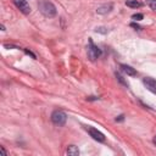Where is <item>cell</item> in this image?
I'll list each match as a JSON object with an SVG mask.
<instances>
[{
    "mask_svg": "<svg viewBox=\"0 0 156 156\" xmlns=\"http://www.w3.org/2000/svg\"><path fill=\"white\" fill-rule=\"evenodd\" d=\"M116 78H117V79H118V82H121L123 85H126V87H128V85H129V84H128V82H127V80H124V79H123V77H122L119 73H117V72H116Z\"/></svg>",
    "mask_w": 156,
    "mask_h": 156,
    "instance_id": "obj_12",
    "label": "cell"
},
{
    "mask_svg": "<svg viewBox=\"0 0 156 156\" xmlns=\"http://www.w3.org/2000/svg\"><path fill=\"white\" fill-rule=\"evenodd\" d=\"M121 69H122L127 76H135V74H136V71H135L133 67L128 66V65H121Z\"/></svg>",
    "mask_w": 156,
    "mask_h": 156,
    "instance_id": "obj_8",
    "label": "cell"
},
{
    "mask_svg": "<svg viewBox=\"0 0 156 156\" xmlns=\"http://www.w3.org/2000/svg\"><path fill=\"white\" fill-rule=\"evenodd\" d=\"M112 4H106V5H102L100 7L96 9V12L100 13V15H105V13H108L111 10H112Z\"/></svg>",
    "mask_w": 156,
    "mask_h": 156,
    "instance_id": "obj_7",
    "label": "cell"
},
{
    "mask_svg": "<svg viewBox=\"0 0 156 156\" xmlns=\"http://www.w3.org/2000/svg\"><path fill=\"white\" fill-rule=\"evenodd\" d=\"M51 121L56 126H63L66 123V121H67V115L61 110H55L51 113Z\"/></svg>",
    "mask_w": 156,
    "mask_h": 156,
    "instance_id": "obj_2",
    "label": "cell"
},
{
    "mask_svg": "<svg viewBox=\"0 0 156 156\" xmlns=\"http://www.w3.org/2000/svg\"><path fill=\"white\" fill-rule=\"evenodd\" d=\"M95 32H96V33L99 32V33H104V34H105V33H107V29H106L105 27H99V28L95 29Z\"/></svg>",
    "mask_w": 156,
    "mask_h": 156,
    "instance_id": "obj_14",
    "label": "cell"
},
{
    "mask_svg": "<svg viewBox=\"0 0 156 156\" xmlns=\"http://www.w3.org/2000/svg\"><path fill=\"white\" fill-rule=\"evenodd\" d=\"M79 154V150L76 145H69L67 147V155H71V156H77Z\"/></svg>",
    "mask_w": 156,
    "mask_h": 156,
    "instance_id": "obj_9",
    "label": "cell"
},
{
    "mask_svg": "<svg viewBox=\"0 0 156 156\" xmlns=\"http://www.w3.org/2000/svg\"><path fill=\"white\" fill-rule=\"evenodd\" d=\"M143 83L147 90H150L151 93H156V79L150 78V77H145L143 79Z\"/></svg>",
    "mask_w": 156,
    "mask_h": 156,
    "instance_id": "obj_6",
    "label": "cell"
},
{
    "mask_svg": "<svg viewBox=\"0 0 156 156\" xmlns=\"http://www.w3.org/2000/svg\"><path fill=\"white\" fill-rule=\"evenodd\" d=\"M145 1H146L147 6H149L151 10L156 11V0H145Z\"/></svg>",
    "mask_w": 156,
    "mask_h": 156,
    "instance_id": "obj_11",
    "label": "cell"
},
{
    "mask_svg": "<svg viewBox=\"0 0 156 156\" xmlns=\"http://www.w3.org/2000/svg\"><path fill=\"white\" fill-rule=\"evenodd\" d=\"M101 55V50L93 44V41L90 40L89 41V48H88V57L91 60V61H95L96 58H99Z\"/></svg>",
    "mask_w": 156,
    "mask_h": 156,
    "instance_id": "obj_3",
    "label": "cell"
},
{
    "mask_svg": "<svg viewBox=\"0 0 156 156\" xmlns=\"http://www.w3.org/2000/svg\"><path fill=\"white\" fill-rule=\"evenodd\" d=\"M123 119H124V116H123V115H121V116H118V117L116 118V122H122Z\"/></svg>",
    "mask_w": 156,
    "mask_h": 156,
    "instance_id": "obj_15",
    "label": "cell"
},
{
    "mask_svg": "<svg viewBox=\"0 0 156 156\" xmlns=\"http://www.w3.org/2000/svg\"><path fill=\"white\" fill-rule=\"evenodd\" d=\"M39 10L45 17H54L56 16V12H57L55 5L48 0H43L39 2Z\"/></svg>",
    "mask_w": 156,
    "mask_h": 156,
    "instance_id": "obj_1",
    "label": "cell"
},
{
    "mask_svg": "<svg viewBox=\"0 0 156 156\" xmlns=\"http://www.w3.org/2000/svg\"><path fill=\"white\" fill-rule=\"evenodd\" d=\"M13 4L20 9L21 12H23L24 15H28L30 12V7L29 4L27 2V0H13Z\"/></svg>",
    "mask_w": 156,
    "mask_h": 156,
    "instance_id": "obj_4",
    "label": "cell"
},
{
    "mask_svg": "<svg viewBox=\"0 0 156 156\" xmlns=\"http://www.w3.org/2000/svg\"><path fill=\"white\" fill-rule=\"evenodd\" d=\"M130 26H132V27H134V28H136V29H140V26H138V24H135V23H132Z\"/></svg>",
    "mask_w": 156,
    "mask_h": 156,
    "instance_id": "obj_17",
    "label": "cell"
},
{
    "mask_svg": "<svg viewBox=\"0 0 156 156\" xmlns=\"http://www.w3.org/2000/svg\"><path fill=\"white\" fill-rule=\"evenodd\" d=\"M0 150H1V152H2L4 155H6V151H5V149H4L2 146H0Z\"/></svg>",
    "mask_w": 156,
    "mask_h": 156,
    "instance_id": "obj_18",
    "label": "cell"
},
{
    "mask_svg": "<svg viewBox=\"0 0 156 156\" xmlns=\"http://www.w3.org/2000/svg\"><path fill=\"white\" fill-rule=\"evenodd\" d=\"M143 17H144V16H143L141 13H134V15L132 16V18H133L134 21H140V20H143Z\"/></svg>",
    "mask_w": 156,
    "mask_h": 156,
    "instance_id": "obj_13",
    "label": "cell"
},
{
    "mask_svg": "<svg viewBox=\"0 0 156 156\" xmlns=\"http://www.w3.org/2000/svg\"><path fill=\"white\" fill-rule=\"evenodd\" d=\"M88 133L90 134V136H91L93 139H95V140H98V141H100V143L105 141V135H104L100 130H98V129L90 127V128H88Z\"/></svg>",
    "mask_w": 156,
    "mask_h": 156,
    "instance_id": "obj_5",
    "label": "cell"
},
{
    "mask_svg": "<svg viewBox=\"0 0 156 156\" xmlns=\"http://www.w3.org/2000/svg\"><path fill=\"white\" fill-rule=\"evenodd\" d=\"M24 51H26V54H28V55H30V56H32V57H35V56H34V54H32V52H30V51H29V50H27V49H26V50H24Z\"/></svg>",
    "mask_w": 156,
    "mask_h": 156,
    "instance_id": "obj_16",
    "label": "cell"
},
{
    "mask_svg": "<svg viewBox=\"0 0 156 156\" xmlns=\"http://www.w3.org/2000/svg\"><path fill=\"white\" fill-rule=\"evenodd\" d=\"M152 141H154V144L156 145V135H155V138H154V140H152Z\"/></svg>",
    "mask_w": 156,
    "mask_h": 156,
    "instance_id": "obj_19",
    "label": "cell"
},
{
    "mask_svg": "<svg viewBox=\"0 0 156 156\" xmlns=\"http://www.w3.org/2000/svg\"><path fill=\"white\" fill-rule=\"evenodd\" d=\"M126 5L128 7H133V9H136V7L141 6V4L138 0H126Z\"/></svg>",
    "mask_w": 156,
    "mask_h": 156,
    "instance_id": "obj_10",
    "label": "cell"
}]
</instances>
